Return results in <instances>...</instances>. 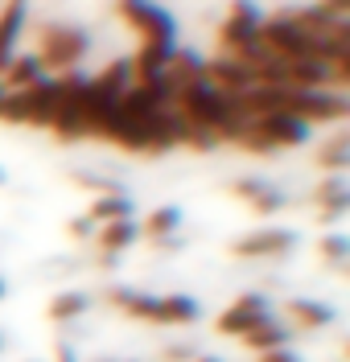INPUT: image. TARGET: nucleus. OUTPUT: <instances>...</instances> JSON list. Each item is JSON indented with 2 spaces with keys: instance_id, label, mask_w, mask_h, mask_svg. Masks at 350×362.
<instances>
[{
  "instance_id": "obj_12",
  "label": "nucleus",
  "mask_w": 350,
  "mask_h": 362,
  "mask_svg": "<svg viewBox=\"0 0 350 362\" xmlns=\"http://www.w3.org/2000/svg\"><path fill=\"white\" fill-rule=\"evenodd\" d=\"M173 49L177 45H153V42H144L140 45V54H136V83H153V78H161L165 66H169V58H173Z\"/></svg>"
},
{
  "instance_id": "obj_2",
  "label": "nucleus",
  "mask_w": 350,
  "mask_h": 362,
  "mask_svg": "<svg viewBox=\"0 0 350 362\" xmlns=\"http://www.w3.org/2000/svg\"><path fill=\"white\" fill-rule=\"evenodd\" d=\"M87 29H78V25H46L42 29V49H37V62L42 70L54 66V70H70L83 54H87Z\"/></svg>"
},
{
  "instance_id": "obj_6",
  "label": "nucleus",
  "mask_w": 350,
  "mask_h": 362,
  "mask_svg": "<svg viewBox=\"0 0 350 362\" xmlns=\"http://www.w3.org/2000/svg\"><path fill=\"white\" fill-rule=\"evenodd\" d=\"M264 296H256V293H247V296H239L227 313L218 317V334H227V338H243L252 325H259L264 321Z\"/></svg>"
},
{
  "instance_id": "obj_19",
  "label": "nucleus",
  "mask_w": 350,
  "mask_h": 362,
  "mask_svg": "<svg viewBox=\"0 0 350 362\" xmlns=\"http://www.w3.org/2000/svg\"><path fill=\"white\" fill-rule=\"evenodd\" d=\"M161 313H165V325H189L198 321V300L194 296H161Z\"/></svg>"
},
{
  "instance_id": "obj_24",
  "label": "nucleus",
  "mask_w": 350,
  "mask_h": 362,
  "mask_svg": "<svg viewBox=\"0 0 350 362\" xmlns=\"http://www.w3.org/2000/svg\"><path fill=\"white\" fill-rule=\"evenodd\" d=\"M169 362H182V358H189V346H169V354H165Z\"/></svg>"
},
{
  "instance_id": "obj_28",
  "label": "nucleus",
  "mask_w": 350,
  "mask_h": 362,
  "mask_svg": "<svg viewBox=\"0 0 350 362\" xmlns=\"http://www.w3.org/2000/svg\"><path fill=\"white\" fill-rule=\"evenodd\" d=\"M4 95H8V90H4V87H0V103H4Z\"/></svg>"
},
{
  "instance_id": "obj_16",
  "label": "nucleus",
  "mask_w": 350,
  "mask_h": 362,
  "mask_svg": "<svg viewBox=\"0 0 350 362\" xmlns=\"http://www.w3.org/2000/svg\"><path fill=\"white\" fill-rule=\"evenodd\" d=\"M288 317H297V325H305V329H322L334 321V309L322 300H288Z\"/></svg>"
},
{
  "instance_id": "obj_4",
  "label": "nucleus",
  "mask_w": 350,
  "mask_h": 362,
  "mask_svg": "<svg viewBox=\"0 0 350 362\" xmlns=\"http://www.w3.org/2000/svg\"><path fill=\"white\" fill-rule=\"evenodd\" d=\"M116 13L136 25L140 33H144V42L173 45V17H169V8H161V4H140V0H128V4H119Z\"/></svg>"
},
{
  "instance_id": "obj_27",
  "label": "nucleus",
  "mask_w": 350,
  "mask_h": 362,
  "mask_svg": "<svg viewBox=\"0 0 350 362\" xmlns=\"http://www.w3.org/2000/svg\"><path fill=\"white\" fill-rule=\"evenodd\" d=\"M0 300H4V280H0Z\"/></svg>"
},
{
  "instance_id": "obj_26",
  "label": "nucleus",
  "mask_w": 350,
  "mask_h": 362,
  "mask_svg": "<svg viewBox=\"0 0 350 362\" xmlns=\"http://www.w3.org/2000/svg\"><path fill=\"white\" fill-rule=\"evenodd\" d=\"M58 362H78V358H74V350H70V346H58Z\"/></svg>"
},
{
  "instance_id": "obj_14",
  "label": "nucleus",
  "mask_w": 350,
  "mask_h": 362,
  "mask_svg": "<svg viewBox=\"0 0 350 362\" xmlns=\"http://www.w3.org/2000/svg\"><path fill=\"white\" fill-rule=\"evenodd\" d=\"M243 341H247L252 350H264V354H272V350H280V346L288 341V329H284L280 321H272V317H264L259 325H252V329L243 334Z\"/></svg>"
},
{
  "instance_id": "obj_25",
  "label": "nucleus",
  "mask_w": 350,
  "mask_h": 362,
  "mask_svg": "<svg viewBox=\"0 0 350 362\" xmlns=\"http://www.w3.org/2000/svg\"><path fill=\"white\" fill-rule=\"evenodd\" d=\"M157 243H161L165 251H177V247H182V239H177V235H165V239H157Z\"/></svg>"
},
{
  "instance_id": "obj_20",
  "label": "nucleus",
  "mask_w": 350,
  "mask_h": 362,
  "mask_svg": "<svg viewBox=\"0 0 350 362\" xmlns=\"http://www.w3.org/2000/svg\"><path fill=\"white\" fill-rule=\"evenodd\" d=\"M350 136H338V140H329L326 148L317 153V169H329V173H346L350 169Z\"/></svg>"
},
{
  "instance_id": "obj_31",
  "label": "nucleus",
  "mask_w": 350,
  "mask_h": 362,
  "mask_svg": "<svg viewBox=\"0 0 350 362\" xmlns=\"http://www.w3.org/2000/svg\"><path fill=\"white\" fill-rule=\"evenodd\" d=\"M0 350H4V338H0Z\"/></svg>"
},
{
  "instance_id": "obj_3",
  "label": "nucleus",
  "mask_w": 350,
  "mask_h": 362,
  "mask_svg": "<svg viewBox=\"0 0 350 362\" xmlns=\"http://www.w3.org/2000/svg\"><path fill=\"white\" fill-rule=\"evenodd\" d=\"M284 115L301 119V124H322V119H342L346 115V99L334 95V90H284Z\"/></svg>"
},
{
  "instance_id": "obj_22",
  "label": "nucleus",
  "mask_w": 350,
  "mask_h": 362,
  "mask_svg": "<svg viewBox=\"0 0 350 362\" xmlns=\"http://www.w3.org/2000/svg\"><path fill=\"white\" fill-rule=\"evenodd\" d=\"M322 255H326L329 264H346L350 239H346V235H326V239H322Z\"/></svg>"
},
{
  "instance_id": "obj_8",
  "label": "nucleus",
  "mask_w": 350,
  "mask_h": 362,
  "mask_svg": "<svg viewBox=\"0 0 350 362\" xmlns=\"http://www.w3.org/2000/svg\"><path fill=\"white\" fill-rule=\"evenodd\" d=\"M112 305H119L128 317H136V321H153V325H165V313H161V296L153 293H136V288H112L107 293Z\"/></svg>"
},
{
  "instance_id": "obj_11",
  "label": "nucleus",
  "mask_w": 350,
  "mask_h": 362,
  "mask_svg": "<svg viewBox=\"0 0 350 362\" xmlns=\"http://www.w3.org/2000/svg\"><path fill=\"white\" fill-rule=\"evenodd\" d=\"M235 194L247 198L259 214H276V210H284V194H280L276 185H268V181H256V177L252 181H235Z\"/></svg>"
},
{
  "instance_id": "obj_17",
  "label": "nucleus",
  "mask_w": 350,
  "mask_h": 362,
  "mask_svg": "<svg viewBox=\"0 0 350 362\" xmlns=\"http://www.w3.org/2000/svg\"><path fill=\"white\" fill-rule=\"evenodd\" d=\"M87 218L91 223H116V218H132V202L124 198V194H103L99 202L87 210Z\"/></svg>"
},
{
  "instance_id": "obj_13",
  "label": "nucleus",
  "mask_w": 350,
  "mask_h": 362,
  "mask_svg": "<svg viewBox=\"0 0 350 362\" xmlns=\"http://www.w3.org/2000/svg\"><path fill=\"white\" fill-rule=\"evenodd\" d=\"M37 78H46V70H42V62H37V54H13V62L4 66V83L0 87H13V90H21V87H33Z\"/></svg>"
},
{
  "instance_id": "obj_23",
  "label": "nucleus",
  "mask_w": 350,
  "mask_h": 362,
  "mask_svg": "<svg viewBox=\"0 0 350 362\" xmlns=\"http://www.w3.org/2000/svg\"><path fill=\"white\" fill-rule=\"evenodd\" d=\"M91 230H95L91 218H74V223H70V235H78V239H83V235H91Z\"/></svg>"
},
{
  "instance_id": "obj_18",
  "label": "nucleus",
  "mask_w": 350,
  "mask_h": 362,
  "mask_svg": "<svg viewBox=\"0 0 350 362\" xmlns=\"http://www.w3.org/2000/svg\"><path fill=\"white\" fill-rule=\"evenodd\" d=\"M177 226H182V210H177V206H161V210H153V214L144 218V226H140V230L157 243V239H165V235H173Z\"/></svg>"
},
{
  "instance_id": "obj_29",
  "label": "nucleus",
  "mask_w": 350,
  "mask_h": 362,
  "mask_svg": "<svg viewBox=\"0 0 350 362\" xmlns=\"http://www.w3.org/2000/svg\"><path fill=\"white\" fill-rule=\"evenodd\" d=\"M4 181H8V177H4V169H0V185H4Z\"/></svg>"
},
{
  "instance_id": "obj_7",
  "label": "nucleus",
  "mask_w": 350,
  "mask_h": 362,
  "mask_svg": "<svg viewBox=\"0 0 350 362\" xmlns=\"http://www.w3.org/2000/svg\"><path fill=\"white\" fill-rule=\"evenodd\" d=\"M256 29H259V8L256 4H235L231 21H223V29H218V42H223V49L231 54V49H239V45L252 42Z\"/></svg>"
},
{
  "instance_id": "obj_5",
  "label": "nucleus",
  "mask_w": 350,
  "mask_h": 362,
  "mask_svg": "<svg viewBox=\"0 0 350 362\" xmlns=\"http://www.w3.org/2000/svg\"><path fill=\"white\" fill-rule=\"evenodd\" d=\"M297 243V235L293 230H280V226H264V230H252V235H243V239H235V255H243V259H256V255H284V251Z\"/></svg>"
},
{
  "instance_id": "obj_15",
  "label": "nucleus",
  "mask_w": 350,
  "mask_h": 362,
  "mask_svg": "<svg viewBox=\"0 0 350 362\" xmlns=\"http://www.w3.org/2000/svg\"><path fill=\"white\" fill-rule=\"evenodd\" d=\"M140 235V223L136 218H116V223L103 226V235H99V247L107 251V255H116V251H124L132 239Z\"/></svg>"
},
{
  "instance_id": "obj_9",
  "label": "nucleus",
  "mask_w": 350,
  "mask_h": 362,
  "mask_svg": "<svg viewBox=\"0 0 350 362\" xmlns=\"http://www.w3.org/2000/svg\"><path fill=\"white\" fill-rule=\"evenodd\" d=\"M313 198H317V206L326 210V218H322V223H334V218H342V214L350 210L346 173H329V177L317 185V194H313Z\"/></svg>"
},
{
  "instance_id": "obj_10",
  "label": "nucleus",
  "mask_w": 350,
  "mask_h": 362,
  "mask_svg": "<svg viewBox=\"0 0 350 362\" xmlns=\"http://www.w3.org/2000/svg\"><path fill=\"white\" fill-rule=\"evenodd\" d=\"M25 17H29L25 4H4V8H0V74L13 62V45H17V33H21Z\"/></svg>"
},
{
  "instance_id": "obj_30",
  "label": "nucleus",
  "mask_w": 350,
  "mask_h": 362,
  "mask_svg": "<svg viewBox=\"0 0 350 362\" xmlns=\"http://www.w3.org/2000/svg\"><path fill=\"white\" fill-rule=\"evenodd\" d=\"M202 362H218V358H202Z\"/></svg>"
},
{
  "instance_id": "obj_1",
  "label": "nucleus",
  "mask_w": 350,
  "mask_h": 362,
  "mask_svg": "<svg viewBox=\"0 0 350 362\" xmlns=\"http://www.w3.org/2000/svg\"><path fill=\"white\" fill-rule=\"evenodd\" d=\"M62 90H66L62 78H37L33 87L8 90L4 103H0V119H8V124H42L46 128L58 99H62Z\"/></svg>"
},
{
  "instance_id": "obj_21",
  "label": "nucleus",
  "mask_w": 350,
  "mask_h": 362,
  "mask_svg": "<svg viewBox=\"0 0 350 362\" xmlns=\"http://www.w3.org/2000/svg\"><path fill=\"white\" fill-rule=\"evenodd\" d=\"M87 293H62V296H54L49 300V317L54 321H74V317H83L87 313Z\"/></svg>"
}]
</instances>
